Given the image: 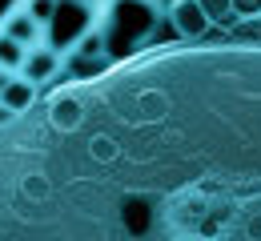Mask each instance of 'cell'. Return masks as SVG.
<instances>
[{
    "mask_svg": "<svg viewBox=\"0 0 261 241\" xmlns=\"http://www.w3.org/2000/svg\"><path fill=\"white\" fill-rule=\"evenodd\" d=\"M0 133V241H261V29L145 44Z\"/></svg>",
    "mask_w": 261,
    "mask_h": 241,
    "instance_id": "6da1fadb",
    "label": "cell"
},
{
    "mask_svg": "<svg viewBox=\"0 0 261 241\" xmlns=\"http://www.w3.org/2000/svg\"><path fill=\"white\" fill-rule=\"evenodd\" d=\"M61 65H65V57L57 52V48H48V44H36V48H29L24 52V61H20V81H29L33 89H40V85H48L57 72H61Z\"/></svg>",
    "mask_w": 261,
    "mask_h": 241,
    "instance_id": "7a4b0ae2",
    "label": "cell"
},
{
    "mask_svg": "<svg viewBox=\"0 0 261 241\" xmlns=\"http://www.w3.org/2000/svg\"><path fill=\"white\" fill-rule=\"evenodd\" d=\"M165 16H169V24L177 29V36H181V40H201V36L213 29V24H209V16L201 12V4H197V0H173Z\"/></svg>",
    "mask_w": 261,
    "mask_h": 241,
    "instance_id": "3957f363",
    "label": "cell"
},
{
    "mask_svg": "<svg viewBox=\"0 0 261 241\" xmlns=\"http://www.w3.org/2000/svg\"><path fill=\"white\" fill-rule=\"evenodd\" d=\"M0 33H4V36H12V40H16L20 48H24V52H29V48H36V44H44V29L36 24L29 12H24V4H20V8H12V12L4 16Z\"/></svg>",
    "mask_w": 261,
    "mask_h": 241,
    "instance_id": "277c9868",
    "label": "cell"
},
{
    "mask_svg": "<svg viewBox=\"0 0 261 241\" xmlns=\"http://www.w3.org/2000/svg\"><path fill=\"white\" fill-rule=\"evenodd\" d=\"M36 101H40V89H33V85H29V81H20V76H12V81L0 89V104H4V109H12L16 117H20V113H29Z\"/></svg>",
    "mask_w": 261,
    "mask_h": 241,
    "instance_id": "5b68a950",
    "label": "cell"
},
{
    "mask_svg": "<svg viewBox=\"0 0 261 241\" xmlns=\"http://www.w3.org/2000/svg\"><path fill=\"white\" fill-rule=\"evenodd\" d=\"M20 61H24V48L12 40V36L0 33V72H8V76H16L20 72Z\"/></svg>",
    "mask_w": 261,
    "mask_h": 241,
    "instance_id": "8992f818",
    "label": "cell"
},
{
    "mask_svg": "<svg viewBox=\"0 0 261 241\" xmlns=\"http://www.w3.org/2000/svg\"><path fill=\"white\" fill-rule=\"evenodd\" d=\"M197 4L209 16V24H233L237 20V4L233 0H197Z\"/></svg>",
    "mask_w": 261,
    "mask_h": 241,
    "instance_id": "52a82bcc",
    "label": "cell"
},
{
    "mask_svg": "<svg viewBox=\"0 0 261 241\" xmlns=\"http://www.w3.org/2000/svg\"><path fill=\"white\" fill-rule=\"evenodd\" d=\"M57 8H61V0H24V12L33 16L40 29H48V20L57 16Z\"/></svg>",
    "mask_w": 261,
    "mask_h": 241,
    "instance_id": "ba28073f",
    "label": "cell"
},
{
    "mask_svg": "<svg viewBox=\"0 0 261 241\" xmlns=\"http://www.w3.org/2000/svg\"><path fill=\"white\" fill-rule=\"evenodd\" d=\"M12 121H16V113H12V109H4V104H0V129H8V125H12Z\"/></svg>",
    "mask_w": 261,
    "mask_h": 241,
    "instance_id": "9c48e42d",
    "label": "cell"
},
{
    "mask_svg": "<svg viewBox=\"0 0 261 241\" xmlns=\"http://www.w3.org/2000/svg\"><path fill=\"white\" fill-rule=\"evenodd\" d=\"M68 4H81V8H105L100 0H68Z\"/></svg>",
    "mask_w": 261,
    "mask_h": 241,
    "instance_id": "30bf717a",
    "label": "cell"
},
{
    "mask_svg": "<svg viewBox=\"0 0 261 241\" xmlns=\"http://www.w3.org/2000/svg\"><path fill=\"white\" fill-rule=\"evenodd\" d=\"M253 4H257V12H261V0H253Z\"/></svg>",
    "mask_w": 261,
    "mask_h": 241,
    "instance_id": "8fae6325",
    "label": "cell"
}]
</instances>
